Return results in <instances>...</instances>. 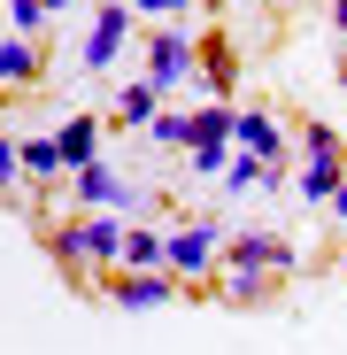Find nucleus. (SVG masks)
Masks as SVG:
<instances>
[{
  "instance_id": "nucleus-1",
  "label": "nucleus",
  "mask_w": 347,
  "mask_h": 355,
  "mask_svg": "<svg viewBox=\"0 0 347 355\" xmlns=\"http://www.w3.org/2000/svg\"><path fill=\"white\" fill-rule=\"evenodd\" d=\"M46 255L62 263V270H85V263H108V270H116V263H124V224L100 216V209H93L85 224H54V232H46Z\"/></svg>"
},
{
  "instance_id": "nucleus-2",
  "label": "nucleus",
  "mask_w": 347,
  "mask_h": 355,
  "mask_svg": "<svg viewBox=\"0 0 347 355\" xmlns=\"http://www.w3.org/2000/svg\"><path fill=\"white\" fill-rule=\"evenodd\" d=\"M301 139H309V170H301V201H309V209H324V201H332V186L347 178V147H339V132H332V124H309Z\"/></svg>"
},
{
  "instance_id": "nucleus-3",
  "label": "nucleus",
  "mask_w": 347,
  "mask_h": 355,
  "mask_svg": "<svg viewBox=\"0 0 347 355\" xmlns=\"http://www.w3.org/2000/svg\"><path fill=\"white\" fill-rule=\"evenodd\" d=\"M193 78H201L193 39H186V31H154V39H147V85L170 93V85H193Z\"/></svg>"
},
{
  "instance_id": "nucleus-4",
  "label": "nucleus",
  "mask_w": 347,
  "mask_h": 355,
  "mask_svg": "<svg viewBox=\"0 0 347 355\" xmlns=\"http://www.w3.org/2000/svg\"><path fill=\"white\" fill-rule=\"evenodd\" d=\"M216 255H224V232H216V224H186V232H170L162 270H170V278H208Z\"/></svg>"
},
{
  "instance_id": "nucleus-5",
  "label": "nucleus",
  "mask_w": 347,
  "mask_h": 355,
  "mask_svg": "<svg viewBox=\"0 0 347 355\" xmlns=\"http://www.w3.org/2000/svg\"><path fill=\"white\" fill-rule=\"evenodd\" d=\"M124 39H132V0H100V8H93V31H85V54H78V62H85V70H108L116 54H124Z\"/></svg>"
},
{
  "instance_id": "nucleus-6",
  "label": "nucleus",
  "mask_w": 347,
  "mask_h": 355,
  "mask_svg": "<svg viewBox=\"0 0 347 355\" xmlns=\"http://www.w3.org/2000/svg\"><path fill=\"white\" fill-rule=\"evenodd\" d=\"M224 270H247V278H285V270H294V248H285L278 232H240V240H231V255H224Z\"/></svg>"
},
{
  "instance_id": "nucleus-7",
  "label": "nucleus",
  "mask_w": 347,
  "mask_h": 355,
  "mask_svg": "<svg viewBox=\"0 0 347 355\" xmlns=\"http://www.w3.org/2000/svg\"><path fill=\"white\" fill-rule=\"evenodd\" d=\"M108 293H116V309H162L170 293H178V278L170 270H116Z\"/></svg>"
},
{
  "instance_id": "nucleus-8",
  "label": "nucleus",
  "mask_w": 347,
  "mask_h": 355,
  "mask_svg": "<svg viewBox=\"0 0 347 355\" xmlns=\"http://www.w3.org/2000/svg\"><path fill=\"white\" fill-rule=\"evenodd\" d=\"M54 162H62V170H93V162H100V116H93V108L54 132Z\"/></svg>"
},
{
  "instance_id": "nucleus-9",
  "label": "nucleus",
  "mask_w": 347,
  "mask_h": 355,
  "mask_svg": "<svg viewBox=\"0 0 347 355\" xmlns=\"http://www.w3.org/2000/svg\"><path fill=\"white\" fill-rule=\"evenodd\" d=\"M78 201H93L100 216H124L139 193H132V178H116L108 162H93V170H78Z\"/></svg>"
},
{
  "instance_id": "nucleus-10",
  "label": "nucleus",
  "mask_w": 347,
  "mask_h": 355,
  "mask_svg": "<svg viewBox=\"0 0 347 355\" xmlns=\"http://www.w3.org/2000/svg\"><path fill=\"white\" fill-rule=\"evenodd\" d=\"M231 147H240V155H263V162L285 155V139H278V124H270L263 108H240V116H231Z\"/></svg>"
},
{
  "instance_id": "nucleus-11",
  "label": "nucleus",
  "mask_w": 347,
  "mask_h": 355,
  "mask_svg": "<svg viewBox=\"0 0 347 355\" xmlns=\"http://www.w3.org/2000/svg\"><path fill=\"white\" fill-rule=\"evenodd\" d=\"M154 116H162V93H154L147 78H139V85H124V93H116V124H124V132H147Z\"/></svg>"
},
{
  "instance_id": "nucleus-12",
  "label": "nucleus",
  "mask_w": 347,
  "mask_h": 355,
  "mask_svg": "<svg viewBox=\"0 0 347 355\" xmlns=\"http://www.w3.org/2000/svg\"><path fill=\"white\" fill-rule=\"evenodd\" d=\"M39 70H46V54L31 39H0V85H31Z\"/></svg>"
},
{
  "instance_id": "nucleus-13",
  "label": "nucleus",
  "mask_w": 347,
  "mask_h": 355,
  "mask_svg": "<svg viewBox=\"0 0 347 355\" xmlns=\"http://www.w3.org/2000/svg\"><path fill=\"white\" fill-rule=\"evenodd\" d=\"M224 186H231V193H255V186H278V162H263V155H240V147H231V170H224Z\"/></svg>"
},
{
  "instance_id": "nucleus-14",
  "label": "nucleus",
  "mask_w": 347,
  "mask_h": 355,
  "mask_svg": "<svg viewBox=\"0 0 347 355\" xmlns=\"http://www.w3.org/2000/svg\"><path fill=\"white\" fill-rule=\"evenodd\" d=\"M162 248H170V232H124V263L116 270H162Z\"/></svg>"
},
{
  "instance_id": "nucleus-15",
  "label": "nucleus",
  "mask_w": 347,
  "mask_h": 355,
  "mask_svg": "<svg viewBox=\"0 0 347 355\" xmlns=\"http://www.w3.org/2000/svg\"><path fill=\"white\" fill-rule=\"evenodd\" d=\"M231 116H240V108H224V101L201 108L193 116V147H231Z\"/></svg>"
},
{
  "instance_id": "nucleus-16",
  "label": "nucleus",
  "mask_w": 347,
  "mask_h": 355,
  "mask_svg": "<svg viewBox=\"0 0 347 355\" xmlns=\"http://www.w3.org/2000/svg\"><path fill=\"white\" fill-rule=\"evenodd\" d=\"M147 139H154V147H186V155H193V116H178V108H162L154 124H147Z\"/></svg>"
},
{
  "instance_id": "nucleus-17",
  "label": "nucleus",
  "mask_w": 347,
  "mask_h": 355,
  "mask_svg": "<svg viewBox=\"0 0 347 355\" xmlns=\"http://www.w3.org/2000/svg\"><path fill=\"white\" fill-rule=\"evenodd\" d=\"M16 170L24 178H54L62 162H54V139H16Z\"/></svg>"
},
{
  "instance_id": "nucleus-18",
  "label": "nucleus",
  "mask_w": 347,
  "mask_h": 355,
  "mask_svg": "<svg viewBox=\"0 0 347 355\" xmlns=\"http://www.w3.org/2000/svg\"><path fill=\"white\" fill-rule=\"evenodd\" d=\"M201 46H208V62H201V70H208V93L224 101V93H231V39H201Z\"/></svg>"
},
{
  "instance_id": "nucleus-19",
  "label": "nucleus",
  "mask_w": 347,
  "mask_h": 355,
  "mask_svg": "<svg viewBox=\"0 0 347 355\" xmlns=\"http://www.w3.org/2000/svg\"><path fill=\"white\" fill-rule=\"evenodd\" d=\"M186 162H193V178H224L231 170V147H193Z\"/></svg>"
},
{
  "instance_id": "nucleus-20",
  "label": "nucleus",
  "mask_w": 347,
  "mask_h": 355,
  "mask_svg": "<svg viewBox=\"0 0 347 355\" xmlns=\"http://www.w3.org/2000/svg\"><path fill=\"white\" fill-rule=\"evenodd\" d=\"M8 16H16V39H31V31H39V16H46V8H39V0H8Z\"/></svg>"
},
{
  "instance_id": "nucleus-21",
  "label": "nucleus",
  "mask_w": 347,
  "mask_h": 355,
  "mask_svg": "<svg viewBox=\"0 0 347 355\" xmlns=\"http://www.w3.org/2000/svg\"><path fill=\"white\" fill-rule=\"evenodd\" d=\"M193 0H132V16H186Z\"/></svg>"
},
{
  "instance_id": "nucleus-22",
  "label": "nucleus",
  "mask_w": 347,
  "mask_h": 355,
  "mask_svg": "<svg viewBox=\"0 0 347 355\" xmlns=\"http://www.w3.org/2000/svg\"><path fill=\"white\" fill-rule=\"evenodd\" d=\"M16 178H24V170H16V139H8V132H0V193H8V186H16Z\"/></svg>"
},
{
  "instance_id": "nucleus-23",
  "label": "nucleus",
  "mask_w": 347,
  "mask_h": 355,
  "mask_svg": "<svg viewBox=\"0 0 347 355\" xmlns=\"http://www.w3.org/2000/svg\"><path fill=\"white\" fill-rule=\"evenodd\" d=\"M39 8H46V16H70V8H78V0H39Z\"/></svg>"
},
{
  "instance_id": "nucleus-24",
  "label": "nucleus",
  "mask_w": 347,
  "mask_h": 355,
  "mask_svg": "<svg viewBox=\"0 0 347 355\" xmlns=\"http://www.w3.org/2000/svg\"><path fill=\"white\" fill-rule=\"evenodd\" d=\"M332 24H339V39H347V0H332Z\"/></svg>"
},
{
  "instance_id": "nucleus-25",
  "label": "nucleus",
  "mask_w": 347,
  "mask_h": 355,
  "mask_svg": "<svg viewBox=\"0 0 347 355\" xmlns=\"http://www.w3.org/2000/svg\"><path fill=\"white\" fill-rule=\"evenodd\" d=\"M332 209H339V216H347V178H339V186H332Z\"/></svg>"
},
{
  "instance_id": "nucleus-26",
  "label": "nucleus",
  "mask_w": 347,
  "mask_h": 355,
  "mask_svg": "<svg viewBox=\"0 0 347 355\" xmlns=\"http://www.w3.org/2000/svg\"><path fill=\"white\" fill-rule=\"evenodd\" d=\"M339 78H347V62H339Z\"/></svg>"
}]
</instances>
